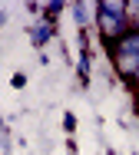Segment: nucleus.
I'll return each mask as SVG.
<instances>
[{"mask_svg": "<svg viewBox=\"0 0 139 155\" xmlns=\"http://www.w3.org/2000/svg\"><path fill=\"white\" fill-rule=\"evenodd\" d=\"M96 23H100L103 40H123L126 33L133 30L129 10H126V3H119V0H103V3L96 7Z\"/></svg>", "mask_w": 139, "mask_h": 155, "instance_id": "f257e3e1", "label": "nucleus"}, {"mask_svg": "<svg viewBox=\"0 0 139 155\" xmlns=\"http://www.w3.org/2000/svg\"><path fill=\"white\" fill-rule=\"evenodd\" d=\"M50 36H53V20H46L43 27H36V30H33V40L40 43V46H43V43H46Z\"/></svg>", "mask_w": 139, "mask_h": 155, "instance_id": "f03ea898", "label": "nucleus"}, {"mask_svg": "<svg viewBox=\"0 0 139 155\" xmlns=\"http://www.w3.org/2000/svg\"><path fill=\"white\" fill-rule=\"evenodd\" d=\"M76 23H80V27L90 23V7H86V3H76Z\"/></svg>", "mask_w": 139, "mask_h": 155, "instance_id": "7ed1b4c3", "label": "nucleus"}, {"mask_svg": "<svg viewBox=\"0 0 139 155\" xmlns=\"http://www.w3.org/2000/svg\"><path fill=\"white\" fill-rule=\"evenodd\" d=\"M63 125H66V132H73V129H76V116L66 112V116H63Z\"/></svg>", "mask_w": 139, "mask_h": 155, "instance_id": "20e7f679", "label": "nucleus"}, {"mask_svg": "<svg viewBox=\"0 0 139 155\" xmlns=\"http://www.w3.org/2000/svg\"><path fill=\"white\" fill-rule=\"evenodd\" d=\"M60 10H63V3H50V7H46V17H56Z\"/></svg>", "mask_w": 139, "mask_h": 155, "instance_id": "39448f33", "label": "nucleus"}]
</instances>
